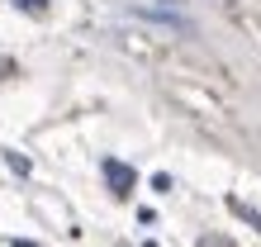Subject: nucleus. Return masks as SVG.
<instances>
[{"label": "nucleus", "instance_id": "obj_1", "mask_svg": "<svg viewBox=\"0 0 261 247\" xmlns=\"http://www.w3.org/2000/svg\"><path fill=\"white\" fill-rule=\"evenodd\" d=\"M100 171H105V185H110V190H114L119 200H128V195H133L138 171H133L128 162H119V157H105V162H100Z\"/></svg>", "mask_w": 261, "mask_h": 247}, {"label": "nucleus", "instance_id": "obj_2", "mask_svg": "<svg viewBox=\"0 0 261 247\" xmlns=\"http://www.w3.org/2000/svg\"><path fill=\"white\" fill-rule=\"evenodd\" d=\"M228 209H233V214H238V219H247V224L256 228V233H261V214H256L252 205H242V200H233V195H228Z\"/></svg>", "mask_w": 261, "mask_h": 247}, {"label": "nucleus", "instance_id": "obj_3", "mask_svg": "<svg viewBox=\"0 0 261 247\" xmlns=\"http://www.w3.org/2000/svg\"><path fill=\"white\" fill-rule=\"evenodd\" d=\"M14 10H24V14H43V10H48V0H14Z\"/></svg>", "mask_w": 261, "mask_h": 247}, {"label": "nucleus", "instance_id": "obj_4", "mask_svg": "<svg viewBox=\"0 0 261 247\" xmlns=\"http://www.w3.org/2000/svg\"><path fill=\"white\" fill-rule=\"evenodd\" d=\"M5 162H10L19 176H29V157H19V152H5Z\"/></svg>", "mask_w": 261, "mask_h": 247}, {"label": "nucleus", "instance_id": "obj_5", "mask_svg": "<svg viewBox=\"0 0 261 247\" xmlns=\"http://www.w3.org/2000/svg\"><path fill=\"white\" fill-rule=\"evenodd\" d=\"M152 190H157V195H166V190H171V176H166V171H157V176H152Z\"/></svg>", "mask_w": 261, "mask_h": 247}, {"label": "nucleus", "instance_id": "obj_6", "mask_svg": "<svg viewBox=\"0 0 261 247\" xmlns=\"http://www.w3.org/2000/svg\"><path fill=\"white\" fill-rule=\"evenodd\" d=\"M5 76H14V62H10V57H0V81H5Z\"/></svg>", "mask_w": 261, "mask_h": 247}, {"label": "nucleus", "instance_id": "obj_7", "mask_svg": "<svg viewBox=\"0 0 261 247\" xmlns=\"http://www.w3.org/2000/svg\"><path fill=\"white\" fill-rule=\"evenodd\" d=\"M14 247H38V242H29V238H14Z\"/></svg>", "mask_w": 261, "mask_h": 247}]
</instances>
